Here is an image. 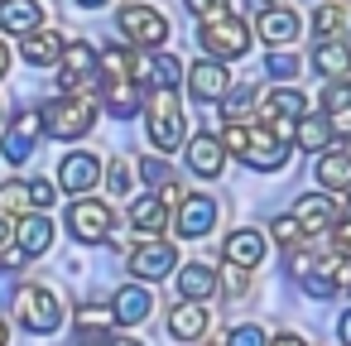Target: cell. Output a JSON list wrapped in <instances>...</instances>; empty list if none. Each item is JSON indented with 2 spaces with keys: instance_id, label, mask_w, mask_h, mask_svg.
<instances>
[{
  "instance_id": "cell-7",
  "label": "cell",
  "mask_w": 351,
  "mask_h": 346,
  "mask_svg": "<svg viewBox=\"0 0 351 346\" xmlns=\"http://www.w3.org/2000/svg\"><path fill=\"white\" fill-rule=\"evenodd\" d=\"M111 226H116L111 202H97L92 193H82V197L68 207V231H73V240H82V245H101V240L111 236Z\"/></svg>"
},
{
  "instance_id": "cell-13",
  "label": "cell",
  "mask_w": 351,
  "mask_h": 346,
  "mask_svg": "<svg viewBox=\"0 0 351 346\" xmlns=\"http://www.w3.org/2000/svg\"><path fill=\"white\" fill-rule=\"evenodd\" d=\"M183 159H188V169H193L197 178H217V173L226 169V145H221V135L197 130L193 140H183Z\"/></svg>"
},
{
  "instance_id": "cell-27",
  "label": "cell",
  "mask_w": 351,
  "mask_h": 346,
  "mask_svg": "<svg viewBox=\"0 0 351 346\" xmlns=\"http://www.w3.org/2000/svg\"><path fill=\"white\" fill-rule=\"evenodd\" d=\"M293 217H298V226L313 236V231H322V226H332V221H337V202H332L327 193H308V197H298Z\"/></svg>"
},
{
  "instance_id": "cell-17",
  "label": "cell",
  "mask_w": 351,
  "mask_h": 346,
  "mask_svg": "<svg viewBox=\"0 0 351 346\" xmlns=\"http://www.w3.org/2000/svg\"><path fill=\"white\" fill-rule=\"evenodd\" d=\"M221 255H226V264H241V269H255L260 260H265V236L255 231V226H236L226 240H221Z\"/></svg>"
},
{
  "instance_id": "cell-46",
  "label": "cell",
  "mask_w": 351,
  "mask_h": 346,
  "mask_svg": "<svg viewBox=\"0 0 351 346\" xmlns=\"http://www.w3.org/2000/svg\"><path fill=\"white\" fill-rule=\"evenodd\" d=\"M337 336H341V346H351V308L337 317Z\"/></svg>"
},
{
  "instance_id": "cell-38",
  "label": "cell",
  "mask_w": 351,
  "mask_h": 346,
  "mask_svg": "<svg viewBox=\"0 0 351 346\" xmlns=\"http://www.w3.org/2000/svg\"><path fill=\"white\" fill-rule=\"evenodd\" d=\"M313 264H317V255L298 240V245H289V274L293 279H303V274H313Z\"/></svg>"
},
{
  "instance_id": "cell-40",
  "label": "cell",
  "mask_w": 351,
  "mask_h": 346,
  "mask_svg": "<svg viewBox=\"0 0 351 346\" xmlns=\"http://www.w3.org/2000/svg\"><path fill=\"white\" fill-rule=\"evenodd\" d=\"M217 279H226V284H217V288H226L231 298H241V293L250 288V279H245V269H241V264H226V274H217Z\"/></svg>"
},
{
  "instance_id": "cell-6",
  "label": "cell",
  "mask_w": 351,
  "mask_h": 346,
  "mask_svg": "<svg viewBox=\"0 0 351 346\" xmlns=\"http://www.w3.org/2000/svg\"><path fill=\"white\" fill-rule=\"evenodd\" d=\"M116 25H121V34L130 39V44H140V49H159V44H169V15L164 10H154V5H145V0H125V10L116 15Z\"/></svg>"
},
{
  "instance_id": "cell-41",
  "label": "cell",
  "mask_w": 351,
  "mask_h": 346,
  "mask_svg": "<svg viewBox=\"0 0 351 346\" xmlns=\"http://www.w3.org/2000/svg\"><path fill=\"white\" fill-rule=\"evenodd\" d=\"M265 68H269V77H293V73H298V58L284 49V53H269V63H265Z\"/></svg>"
},
{
  "instance_id": "cell-47",
  "label": "cell",
  "mask_w": 351,
  "mask_h": 346,
  "mask_svg": "<svg viewBox=\"0 0 351 346\" xmlns=\"http://www.w3.org/2000/svg\"><path fill=\"white\" fill-rule=\"evenodd\" d=\"M265 346H308V341H303L298 332H279V336H274V341H265Z\"/></svg>"
},
{
  "instance_id": "cell-20",
  "label": "cell",
  "mask_w": 351,
  "mask_h": 346,
  "mask_svg": "<svg viewBox=\"0 0 351 346\" xmlns=\"http://www.w3.org/2000/svg\"><path fill=\"white\" fill-rule=\"evenodd\" d=\"M322 111H327V130L351 140V82L346 77H332V87L322 92Z\"/></svg>"
},
{
  "instance_id": "cell-25",
  "label": "cell",
  "mask_w": 351,
  "mask_h": 346,
  "mask_svg": "<svg viewBox=\"0 0 351 346\" xmlns=\"http://www.w3.org/2000/svg\"><path fill=\"white\" fill-rule=\"evenodd\" d=\"M15 240H20L25 255H44V250L53 245V221H49L44 212H25L20 226H15Z\"/></svg>"
},
{
  "instance_id": "cell-51",
  "label": "cell",
  "mask_w": 351,
  "mask_h": 346,
  "mask_svg": "<svg viewBox=\"0 0 351 346\" xmlns=\"http://www.w3.org/2000/svg\"><path fill=\"white\" fill-rule=\"evenodd\" d=\"M10 240V231H5V217H0V245H5Z\"/></svg>"
},
{
  "instance_id": "cell-36",
  "label": "cell",
  "mask_w": 351,
  "mask_h": 346,
  "mask_svg": "<svg viewBox=\"0 0 351 346\" xmlns=\"http://www.w3.org/2000/svg\"><path fill=\"white\" fill-rule=\"evenodd\" d=\"M135 173H140V178H145L149 188H164V183L173 178V169H169V164H164L159 154H149V159H140V164H135Z\"/></svg>"
},
{
  "instance_id": "cell-31",
  "label": "cell",
  "mask_w": 351,
  "mask_h": 346,
  "mask_svg": "<svg viewBox=\"0 0 351 346\" xmlns=\"http://www.w3.org/2000/svg\"><path fill=\"white\" fill-rule=\"evenodd\" d=\"M346 25H351V5H346V0H322V10L313 15L317 39H322V34H341Z\"/></svg>"
},
{
  "instance_id": "cell-16",
  "label": "cell",
  "mask_w": 351,
  "mask_h": 346,
  "mask_svg": "<svg viewBox=\"0 0 351 346\" xmlns=\"http://www.w3.org/2000/svg\"><path fill=\"white\" fill-rule=\"evenodd\" d=\"M303 111H308V101H303L298 87H274V92L260 101V121H269V125H279V130H289Z\"/></svg>"
},
{
  "instance_id": "cell-33",
  "label": "cell",
  "mask_w": 351,
  "mask_h": 346,
  "mask_svg": "<svg viewBox=\"0 0 351 346\" xmlns=\"http://www.w3.org/2000/svg\"><path fill=\"white\" fill-rule=\"evenodd\" d=\"M73 322H77V332H82V336H97V332H106L116 317H111V308H101V303H82Z\"/></svg>"
},
{
  "instance_id": "cell-43",
  "label": "cell",
  "mask_w": 351,
  "mask_h": 346,
  "mask_svg": "<svg viewBox=\"0 0 351 346\" xmlns=\"http://www.w3.org/2000/svg\"><path fill=\"white\" fill-rule=\"evenodd\" d=\"M183 5H188L193 15H202V20H207V15H221V10H231V0H183Z\"/></svg>"
},
{
  "instance_id": "cell-26",
  "label": "cell",
  "mask_w": 351,
  "mask_h": 346,
  "mask_svg": "<svg viewBox=\"0 0 351 346\" xmlns=\"http://www.w3.org/2000/svg\"><path fill=\"white\" fill-rule=\"evenodd\" d=\"M298 15L293 10H279V5H269L265 15H260V39L265 44H274V49H284V44H293L298 39Z\"/></svg>"
},
{
  "instance_id": "cell-28",
  "label": "cell",
  "mask_w": 351,
  "mask_h": 346,
  "mask_svg": "<svg viewBox=\"0 0 351 346\" xmlns=\"http://www.w3.org/2000/svg\"><path fill=\"white\" fill-rule=\"evenodd\" d=\"M130 226L145 231V236H159V231L169 226V207L159 202V193H145V197L130 202Z\"/></svg>"
},
{
  "instance_id": "cell-42",
  "label": "cell",
  "mask_w": 351,
  "mask_h": 346,
  "mask_svg": "<svg viewBox=\"0 0 351 346\" xmlns=\"http://www.w3.org/2000/svg\"><path fill=\"white\" fill-rule=\"evenodd\" d=\"M332 245H337V255H346V260H351V217L332 221Z\"/></svg>"
},
{
  "instance_id": "cell-18",
  "label": "cell",
  "mask_w": 351,
  "mask_h": 346,
  "mask_svg": "<svg viewBox=\"0 0 351 346\" xmlns=\"http://www.w3.org/2000/svg\"><path fill=\"white\" fill-rule=\"evenodd\" d=\"M313 159H317V164H313V178H317L322 193L351 188V154H346V149H317Z\"/></svg>"
},
{
  "instance_id": "cell-8",
  "label": "cell",
  "mask_w": 351,
  "mask_h": 346,
  "mask_svg": "<svg viewBox=\"0 0 351 346\" xmlns=\"http://www.w3.org/2000/svg\"><path fill=\"white\" fill-rule=\"evenodd\" d=\"M53 68H58V87L63 92L92 97V87H97V53H92V44H63Z\"/></svg>"
},
{
  "instance_id": "cell-12",
  "label": "cell",
  "mask_w": 351,
  "mask_h": 346,
  "mask_svg": "<svg viewBox=\"0 0 351 346\" xmlns=\"http://www.w3.org/2000/svg\"><path fill=\"white\" fill-rule=\"evenodd\" d=\"M217 197H207V193H183V202H178V236L183 240H202L212 226H217Z\"/></svg>"
},
{
  "instance_id": "cell-11",
  "label": "cell",
  "mask_w": 351,
  "mask_h": 346,
  "mask_svg": "<svg viewBox=\"0 0 351 346\" xmlns=\"http://www.w3.org/2000/svg\"><path fill=\"white\" fill-rule=\"evenodd\" d=\"M97 183H101V159L97 154H87V149L63 154V164H58V188L63 193L82 197V193H97Z\"/></svg>"
},
{
  "instance_id": "cell-14",
  "label": "cell",
  "mask_w": 351,
  "mask_h": 346,
  "mask_svg": "<svg viewBox=\"0 0 351 346\" xmlns=\"http://www.w3.org/2000/svg\"><path fill=\"white\" fill-rule=\"evenodd\" d=\"M130 77H135V87H178V77H183V63L173 58V53H145V58H135L130 63Z\"/></svg>"
},
{
  "instance_id": "cell-3",
  "label": "cell",
  "mask_w": 351,
  "mask_h": 346,
  "mask_svg": "<svg viewBox=\"0 0 351 346\" xmlns=\"http://www.w3.org/2000/svg\"><path fill=\"white\" fill-rule=\"evenodd\" d=\"M39 121H44V130H49L53 140H82V135L97 125V101L82 97V92H63V97H53V101L39 111Z\"/></svg>"
},
{
  "instance_id": "cell-22",
  "label": "cell",
  "mask_w": 351,
  "mask_h": 346,
  "mask_svg": "<svg viewBox=\"0 0 351 346\" xmlns=\"http://www.w3.org/2000/svg\"><path fill=\"white\" fill-rule=\"evenodd\" d=\"M217 269L212 264H202V260H193V264H178V279H173V288H178V298H197V303H207L212 293H217Z\"/></svg>"
},
{
  "instance_id": "cell-30",
  "label": "cell",
  "mask_w": 351,
  "mask_h": 346,
  "mask_svg": "<svg viewBox=\"0 0 351 346\" xmlns=\"http://www.w3.org/2000/svg\"><path fill=\"white\" fill-rule=\"evenodd\" d=\"M101 97H106V111H111L116 121H130V116L140 111V87H130V77H125V82H106Z\"/></svg>"
},
{
  "instance_id": "cell-9",
  "label": "cell",
  "mask_w": 351,
  "mask_h": 346,
  "mask_svg": "<svg viewBox=\"0 0 351 346\" xmlns=\"http://www.w3.org/2000/svg\"><path fill=\"white\" fill-rule=\"evenodd\" d=\"M178 269V245L173 240H145V245H135L130 250V274L135 279H145V284H154V279H169Z\"/></svg>"
},
{
  "instance_id": "cell-4",
  "label": "cell",
  "mask_w": 351,
  "mask_h": 346,
  "mask_svg": "<svg viewBox=\"0 0 351 346\" xmlns=\"http://www.w3.org/2000/svg\"><path fill=\"white\" fill-rule=\"evenodd\" d=\"M15 322H20L25 332H34V336L58 332V327H63V303H58V293L44 288V284H20V288H15Z\"/></svg>"
},
{
  "instance_id": "cell-10",
  "label": "cell",
  "mask_w": 351,
  "mask_h": 346,
  "mask_svg": "<svg viewBox=\"0 0 351 346\" xmlns=\"http://www.w3.org/2000/svg\"><path fill=\"white\" fill-rule=\"evenodd\" d=\"M183 77H188L193 101H202V106H217L226 97V87H231V73H226L221 58H197L193 68H183Z\"/></svg>"
},
{
  "instance_id": "cell-45",
  "label": "cell",
  "mask_w": 351,
  "mask_h": 346,
  "mask_svg": "<svg viewBox=\"0 0 351 346\" xmlns=\"http://www.w3.org/2000/svg\"><path fill=\"white\" fill-rule=\"evenodd\" d=\"M25 260H29V255H25L20 245H10V240H5V245H0V264H5V269H20Z\"/></svg>"
},
{
  "instance_id": "cell-53",
  "label": "cell",
  "mask_w": 351,
  "mask_h": 346,
  "mask_svg": "<svg viewBox=\"0 0 351 346\" xmlns=\"http://www.w3.org/2000/svg\"><path fill=\"white\" fill-rule=\"evenodd\" d=\"M346 288H351V284H346Z\"/></svg>"
},
{
  "instance_id": "cell-44",
  "label": "cell",
  "mask_w": 351,
  "mask_h": 346,
  "mask_svg": "<svg viewBox=\"0 0 351 346\" xmlns=\"http://www.w3.org/2000/svg\"><path fill=\"white\" fill-rule=\"evenodd\" d=\"M111 193H121V197L130 193V164H125V159L111 164Z\"/></svg>"
},
{
  "instance_id": "cell-52",
  "label": "cell",
  "mask_w": 351,
  "mask_h": 346,
  "mask_svg": "<svg viewBox=\"0 0 351 346\" xmlns=\"http://www.w3.org/2000/svg\"><path fill=\"white\" fill-rule=\"evenodd\" d=\"M5 341H10V327H5V322H0V346H5Z\"/></svg>"
},
{
  "instance_id": "cell-2",
  "label": "cell",
  "mask_w": 351,
  "mask_h": 346,
  "mask_svg": "<svg viewBox=\"0 0 351 346\" xmlns=\"http://www.w3.org/2000/svg\"><path fill=\"white\" fill-rule=\"evenodd\" d=\"M145 125H149V145L159 149V154H173L183 140H188V121H183V106H178V97H173V87H154L149 97H145Z\"/></svg>"
},
{
  "instance_id": "cell-34",
  "label": "cell",
  "mask_w": 351,
  "mask_h": 346,
  "mask_svg": "<svg viewBox=\"0 0 351 346\" xmlns=\"http://www.w3.org/2000/svg\"><path fill=\"white\" fill-rule=\"evenodd\" d=\"M34 145H39L34 135H25L20 125H10V130H5V140H0V154H5L10 164H25V159L34 154Z\"/></svg>"
},
{
  "instance_id": "cell-35",
  "label": "cell",
  "mask_w": 351,
  "mask_h": 346,
  "mask_svg": "<svg viewBox=\"0 0 351 346\" xmlns=\"http://www.w3.org/2000/svg\"><path fill=\"white\" fill-rule=\"evenodd\" d=\"M269 236H274L284 250H289V245H298V240H308V231L298 226V217H274V221H269Z\"/></svg>"
},
{
  "instance_id": "cell-39",
  "label": "cell",
  "mask_w": 351,
  "mask_h": 346,
  "mask_svg": "<svg viewBox=\"0 0 351 346\" xmlns=\"http://www.w3.org/2000/svg\"><path fill=\"white\" fill-rule=\"evenodd\" d=\"M29 207H34V212H49V207H53V183H49V178H34V183H29Z\"/></svg>"
},
{
  "instance_id": "cell-15",
  "label": "cell",
  "mask_w": 351,
  "mask_h": 346,
  "mask_svg": "<svg viewBox=\"0 0 351 346\" xmlns=\"http://www.w3.org/2000/svg\"><path fill=\"white\" fill-rule=\"evenodd\" d=\"M169 336L173 341H197V336H207V303H197V298H178L173 308H169Z\"/></svg>"
},
{
  "instance_id": "cell-50",
  "label": "cell",
  "mask_w": 351,
  "mask_h": 346,
  "mask_svg": "<svg viewBox=\"0 0 351 346\" xmlns=\"http://www.w3.org/2000/svg\"><path fill=\"white\" fill-rule=\"evenodd\" d=\"M77 5H82V10H97V5H106V0H77Z\"/></svg>"
},
{
  "instance_id": "cell-19",
  "label": "cell",
  "mask_w": 351,
  "mask_h": 346,
  "mask_svg": "<svg viewBox=\"0 0 351 346\" xmlns=\"http://www.w3.org/2000/svg\"><path fill=\"white\" fill-rule=\"evenodd\" d=\"M149 308H154V298H149L145 284H125V288H116V298H111V317H116L121 327H140V322L149 317Z\"/></svg>"
},
{
  "instance_id": "cell-32",
  "label": "cell",
  "mask_w": 351,
  "mask_h": 346,
  "mask_svg": "<svg viewBox=\"0 0 351 346\" xmlns=\"http://www.w3.org/2000/svg\"><path fill=\"white\" fill-rule=\"evenodd\" d=\"M25 212H34L29 207V183H20V178L0 183V217H25Z\"/></svg>"
},
{
  "instance_id": "cell-48",
  "label": "cell",
  "mask_w": 351,
  "mask_h": 346,
  "mask_svg": "<svg viewBox=\"0 0 351 346\" xmlns=\"http://www.w3.org/2000/svg\"><path fill=\"white\" fill-rule=\"evenodd\" d=\"M10 73V49H5V39H0V77Z\"/></svg>"
},
{
  "instance_id": "cell-29",
  "label": "cell",
  "mask_w": 351,
  "mask_h": 346,
  "mask_svg": "<svg viewBox=\"0 0 351 346\" xmlns=\"http://www.w3.org/2000/svg\"><path fill=\"white\" fill-rule=\"evenodd\" d=\"M289 130H293V145H298L303 154H317V149H327V145H332L327 116H308V111H303V116H298Z\"/></svg>"
},
{
  "instance_id": "cell-37",
  "label": "cell",
  "mask_w": 351,
  "mask_h": 346,
  "mask_svg": "<svg viewBox=\"0 0 351 346\" xmlns=\"http://www.w3.org/2000/svg\"><path fill=\"white\" fill-rule=\"evenodd\" d=\"M226 346H265V327L260 322H241L226 332Z\"/></svg>"
},
{
  "instance_id": "cell-1",
  "label": "cell",
  "mask_w": 351,
  "mask_h": 346,
  "mask_svg": "<svg viewBox=\"0 0 351 346\" xmlns=\"http://www.w3.org/2000/svg\"><path fill=\"white\" fill-rule=\"evenodd\" d=\"M250 44H255V29L241 20V15H207L202 25H197V49L207 53V58H221V63H231V58H245L250 53Z\"/></svg>"
},
{
  "instance_id": "cell-23",
  "label": "cell",
  "mask_w": 351,
  "mask_h": 346,
  "mask_svg": "<svg viewBox=\"0 0 351 346\" xmlns=\"http://www.w3.org/2000/svg\"><path fill=\"white\" fill-rule=\"evenodd\" d=\"M313 68H317L322 77H346V73H351V44H346L341 34H322L317 49H313Z\"/></svg>"
},
{
  "instance_id": "cell-49",
  "label": "cell",
  "mask_w": 351,
  "mask_h": 346,
  "mask_svg": "<svg viewBox=\"0 0 351 346\" xmlns=\"http://www.w3.org/2000/svg\"><path fill=\"white\" fill-rule=\"evenodd\" d=\"M106 346H145V341H135V336H116V341H106Z\"/></svg>"
},
{
  "instance_id": "cell-5",
  "label": "cell",
  "mask_w": 351,
  "mask_h": 346,
  "mask_svg": "<svg viewBox=\"0 0 351 346\" xmlns=\"http://www.w3.org/2000/svg\"><path fill=\"white\" fill-rule=\"evenodd\" d=\"M289 154H293V145L284 140L279 125H269V121H260V116L245 121V149H241V159H245L255 173H274V169H284Z\"/></svg>"
},
{
  "instance_id": "cell-24",
  "label": "cell",
  "mask_w": 351,
  "mask_h": 346,
  "mask_svg": "<svg viewBox=\"0 0 351 346\" xmlns=\"http://www.w3.org/2000/svg\"><path fill=\"white\" fill-rule=\"evenodd\" d=\"M39 25H44V5H39V0H0V29H5V34L25 39Z\"/></svg>"
},
{
  "instance_id": "cell-21",
  "label": "cell",
  "mask_w": 351,
  "mask_h": 346,
  "mask_svg": "<svg viewBox=\"0 0 351 346\" xmlns=\"http://www.w3.org/2000/svg\"><path fill=\"white\" fill-rule=\"evenodd\" d=\"M58 53H63V34H58V29H44V25L29 29L25 44H20V58H25L29 68H53Z\"/></svg>"
}]
</instances>
